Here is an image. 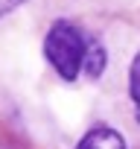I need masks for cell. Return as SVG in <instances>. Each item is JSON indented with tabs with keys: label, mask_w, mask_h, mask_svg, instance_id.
<instances>
[{
	"label": "cell",
	"mask_w": 140,
	"mask_h": 149,
	"mask_svg": "<svg viewBox=\"0 0 140 149\" xmlns=\"http://www.w3.org/2000/svg\"><path fill=\"white\" fill-rule=\"evenodd\" d=\"M88 44L85 35L70 24V21H55L44 38V56L47 61L55 67V73L61 79L73 82L79 73L85 70V58H88Z\"/></svg>",
	"instance_id": "obj_1"
},
{
	"label": "cell",
	"mask_w": 140,
	"mask_h": 149,
	"mask_svg": "<svg viewBox=\"0 0 140 149\" xmlns=\"http://www.w3.org/2000/svg\"><path fill=\"white\" fill-rule=\"evenodd\" d=\"M76 149H125V140L120 132H114L108 126H96L79 140Z\"/></svg>",
	"instance_id": "obj_2"
},
{
	"label": "cell",
	"mask_w": 140,
	"mask_h": 149,
	"mask_svg": "<svg viewBox=\"0 0 140 149\" xmlns=\"http://www.w3.org/2000/svg\"><path fill=\"white\" fill-rule=\"evenodd\" d=\"M105 61H108L105 47H102L99 41H91V44H88V58H85V73H88L91 79H99L102 70H105Z\"/></svg>",
	"instance_id": "obj_3"
},
{
	"label": "cell",
	"mask_w": 140,
	"mask_h": 149,
	"mask_svg": "<svg viewBox=\"0 0 140 149\" xmlns=\"http://www.w3.org/2000/svg\"><path fill=\"white\" fill-rule=\"evenodd\" d=\"M128 91H131V102H134V117L140 123V53L131 61V79H128Z\"/></svg>",
	"instance_id": "obj_4"
},
{
	"label": "cell",
	"mask_w": 140,
	"mask_h": 149,
	"mask_svg": "<svg viewBox=\"0 0 140 149\" xmlns=\"http://www.w3.org/2000/svg\"><path fill=\"white\" fill-rule=\"evenodd\" d=\"M21 3H24V0H0V18H3V15H9V12H15Z\"/></svg>",
	"instance_id": "obj_5"
}]
</instances>
